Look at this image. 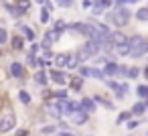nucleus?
Segmentation results:
<instances>
[{"label":"nucleus","mask_w":148,"mask_h":136,"mask_svg":"<svg viewBox=\"0 0 148 136\" xmlns=\"http://www.w3.org/2000/svg\"><path fill=\"white\" fill-rule=\"evenodd\" d=\"M108 23H112L116 29H124L130 25V19H132V12L124 6V4H116V8L112 12H108Z\"/></svg>","instance_id":"nucleus-1"},{"label":"nucleus","mask_w":148,"mask_h":136,"mask_svg":"<svg viewBox=\"0 0 148 136\" xmlns=\"http://www.w3.org/2000/svg\"><path fill=\"white\" fill-rule=\"evenodd\" d=\"M99 51H101V45H99L97 41H93V39H87V43H83V45L75 51V55H77L79 63H85V61L93 59Z\"/></svg>","instance_id":"nucleus-2"},{"label":"nucleus","mask_w":148,"mask_h":136,"mask_svg":"<svg viewBox=\"0 0 148 136\" xmlns=\"http://www.w3.org/2000/svg\"><path fill=\"white\" fill-rule=\"evenodd\" d=\"M146 53H148V37H144V35L130 37V57L132 59H140Z\"/></svg>","instance_id":"nucleus-3"},{"label":"nucleus","mask_w":148,"mask_h":136,"mask_svg":"<svg viewBox=\"0 0 148 136\" xmlns=\"http://www.w3.org/2000/svg\"><path fill=\"white\" fill-rule=\"evenodd\" d=\"M14 128H16V114L12 110L0 116V134H8Z\"/></svg>","instance_id":"nucleus-4"},{"label":"nucleus","mask_w":148,"mask_h":136,"mask_svg":"<svg viewBox=\"0 0 148 136\" xmlns=\"http://www.w3.org/2000/svg\"><path fill=\"white\" fill-rule=\"evenodd\" d=\"M67 29H73L75 33H79V35H83V37H87V39H91V37L97 33L95 23H75V25H67Z\"/></svg>","instance_id":"nucleus-5"},{"label":"nucleus","mask_w":148,"mask_h":136,"mask_svg":"<svg viewBox=\"0 0 148 136\" xmlns=\"http://www.w3.org/2000/svg\"><path fill=\"white\" fill-rule=\"evenodd\" d=\"M89 116H91V114H87L85 110L77 108L75 112H71V114H69V120H71V124H75V126H83V124H87Z\"/></svg>","instance_id":"nucleus-6"},{"label":"nucleus","mask_w":148,"mask_h":136,"mask_svg":"<svg viewBox=\"0 0 148 136\" xmlns=\"http://www.w3.org/2000/svg\"><path fill=\"white\" fill-rule=\"evenodd\" d=\"M106 85H108L110 89H114V93H116V98H118V100H122V98L128 93V83H118L116 79H108V81H106Z\"/></svg>","instance_id":"nucleus-7"},{"label":"nucleus","mask_w":148,"mask_h":136,"mask_svg":"<svg viewBox=\"0 0 148 136\" xmlns=\"http://www.w3.org/2000/svg\"><path fill=\"white\" fill-rule=\"evenodd\" d=\"M25 65L23 63H18V61H12L10 65H8V75L10 77H16V79H23L25 77Z\"/></svg>","instance_id":"nucleus-8"},{"label":"nucleus","mask_w":148,"mask_h":136,"mask_svg":"<svg viewBox=\"0 0 148 136\" xmlns=\"http://www.w3.org/2000/svg\"><path fill=\"white\" fill-rule=\"evenodd\" d=\"M49 77H51V81H55V83H59V85H65V83L69 81V77H67L65 71H61V69H51V71H49Z\"/></svg>","instance_id":"nucleus-9"},{"label":"nucleus","mask_w":148,"mask_h":136,"mask_svg":"<svg viewBox=\"0 0 148 136\" xmlns=\"http://www.w3.org/2000/svg\"><path fill=\"white\" fill-rule=\"evenodd\" d=\"M112 51H114L116 55H120V57H130V39H128L126 43H116Z\"/></svg>","instance_id":"nucleus-10"},{"label":"nucleus","mask_w":148,"mask_h":136,"mask_svg":"<svg viewBox=\"0 0 148 136\" xmlns=\"http://www.w3.org/2000/svg\"><path fill=\"white\" fill-rule=\"evenodd\" d=\"M114 2L112 0H93V6H91V10H93V14H101L106 8H110Z\"/></svg>","instance_id":"nucleus-11"},{"label":"nucleus","mask_w":148,"mask_h":136,"mask_svg":"<svg viewBox=\"0 0 148 136\" xmlns=\"http://www.w3.org/2000/svg\"><path fill=\"white\" fill-rule=\"evenodd\" d=\"M95 106H97V104H95L93 98H83V100L79 102V108L85 110L87 114H95Z\"/></svg>","instance_id":"nucleus-12"},{"label":"nucleus","mask_w":148,"mask_h":136,"mask_svg":"<svg viewBox=\"0 0 148 136\" xmlns=\"http://www.w3.org/2000/svg\"><path fill=\"white\" fill-rule=\"evenodd\" d=\"M33 79H35V83H37V85L45 87V85L49 83V79H51V77H49V73H47L45 69H39V71L35 73V77H33Z\"/></svg>","instance_id":"nucleus-13"},{"label":"nucleus","mask_w":148,"mask_h":136,"mask_svg":"<svg viewBox=\"0 0 148 136\" xmlns=\"http://www.w3.org/2000/svg\"><path fill=\"white\" fill-rule=\"evenodd\" d=\"M118 69H120V65L114 63V61H108V63L103 65V73H106V77H114V75H118Z\"/></svg>","instance_id":"nucleus-14"},{"label":"nucleus","mask_w":148,"mask_h":136,"mask_svg":"<svg viewBox=\"0 0 148 136\" xmlns=\"http://www.w3.org/2000/svg\"><path fill=\"white\" fill-rule=\"evenodd\" d=\"M134 19L140 21V23H148V4L142 6V8H138V10L134 12Z\"/></svg>","instance_id":"nucleus-15"},{"label":"nucleus","mask_w":148,"mask_h":136,"mask_svg":"<svg viewBox=\"0 0 148 136\" xmlns=\"http://www.w3.org/2000/svg\"><path fill=\"white\" fill-rule=\"evenodd\" d=\"M69 87L73 89V91H81V87H83V77L79 75V77H71L69 79Z\"/></svg>","instance_id":"nucleus-16"},{"label":"nucleus","mask_w":148,"mask_h":136,"mask_svg":"<svg viewBox=\"0 0 148 136\" xmlns=\"http://www.w3.org/2000/svg\"><path fill=\"white\" fill-rule=\"evenodd\" d=\"M146 110H148V108H146V102H136V104L132 106V116H142Z\"/></svg>","instance_id":"nucleus-17"},{"label":"nucleus","mask_w":148,"mask_h":136,"mask_svg":"<svg viewBox=\"0 0 148 136\" xmlns=\"http://www.w3.org/2000/svg\"><path fill=\"white\" fill-rule=\"evenodd\" d=\"M10 45H12L14 51H23V47H25V39L18 37V35H14V37L10 39Z\"/></svg>","instance_id":"nucleus-18"},{"label":"nucleus","mask_w":148,"mask_h":136,"mask_svg":"<svg viewBox=\"0 0 148 136\" xmlns=\"http://www.w3.org/2000/svg\"><path fill=\"white\" fill-rule=\"evenodd\" d=\"M18 29H21V31L25 33V39H27V41H31V43L35 41V37H37V35H35V31H33L31 27H27V25H21Z\"/></svg>","instance_id":"nucleus-19"},{"label":"nucleus","mask_w":148,"mask_h":136,"mask_svg":"<svg viewBox=\"0 0 148 136\" xmlns=\"http://www.w3.org/2000/svg\"><path fill=\"white\" fill-rule=\"evenodd\" d=\"M67 57H69V53L55 55V67H67Z\"/></svg>","instance_id":"nucleus-20"},{"label":"nucleus","mask_w":148,"mask_h":136,"mask_svg":"<svg viewBox=\"0 0 148 136\" xmlns=\"http://www.w3.org/2000/svg\"><path fill=\"white\" fill-rule=\"evenodd\" d=\"M6 10H8V12H10V14H12L14 19H21V16L25 14V10H21V8H18L16 4H6Z\"/></svg>","instance_id":"nucleus-21"},{"label":"nucleus","mask_w":148,"mask_h":136,"mask_svg":"<svg viewBox=\"0 0 148 136\" xmlns=\"http://www.w3.org/2000/svg\"><path fill=\"white\" fill-rule=\"evenodd\" d=\"M39 21H41L43 25H47V23L51 21V10H49L47 6H43V8H41V14H39Z\"/></svg>","instance_id":"nucleus-22"},{"label":"nucleus","mask_w":148,"mask_h":136,"mask_svg":"<svg viewBox=\"0 0 148 136\" xmlns=\"http://www.w3.org/2000/svg\"><path fill=\"white\" fill-rule=\"evenodd\" d=\"M128 41V37L122 33V31H116V33H112V43L116 45V43H126Z\"/></svg>","instance_id":"nucleus-23"},{"label":"nucleus","mask_w":148,"mask_h":136,"mask_svg":"<svg viewBox=\"0 0 148 136\" xmlns=\"http://www.w3.org/2000/svg\"><path fill=\"white\" fill-rule=\"evenodd\" d=\"M77 65H79V59H77V55H75V53H73V55L69 53V57H67V69H75Z\"/></svg>","instance_id":"nucleus-24"},{"label":"nucleus","mask_w":148,"mask_h":136,"mask_svg":"<svg viewBox=\"0 0 148 136\" xmlns=\"http://www.w3.org/2000/svg\"><path fill=\"white\" fill-rule=\"evenodd\" d=\"M89 77H93V79H106V73H103V69L91 67V71H89Z\"/></svg>","instance_id":"nucleus-25"},{"label":"nucleus","mask_w":148,"mask_h":136,"mask_svg":"<svg viewBox=\"0 0 148 136\" xmlns=\"http://www.w3.org/2000/svg\"><path fill=\"white\" fill-rule=\"evenodd\" d=\"M18 100H21L23 104H31V102H33V95H31L27 89H21V91H18Z\"/></svg>","instance_id":"nucleus-26"},{"label":"nucleus","mask_w":148,"mask_h":136,"mask_svg":"<svg viewBox=\"0 0 148 136\" xmlns=\"http://www.w3.org/2000/svg\"><path fill=\"white\" fill-rule=\"evenodd\" d=\"M130 118H132V110H130V112H120L118 118H116V124H124V122H128Z\"/></svg>","instance_id":"nucleus-27"},{"label":"nucleus","mask_w":148,"mask_h":136,"mask_svg":"<svg viewBox=\"0 0 148 136\" xmlns=\"http://www.w3.org/2000/svg\"><path fill=\"white\" fill-rule=\"evenodd\" d=\"M136 95L140 100H148V85H138L136 87Z\"/></svg>","instance_id":"nucleus-28"},{"label":"nucleus","mask_w":148,"mask_h":136,"mask_svg":"<svg viewBox=\"0 0 148 136\" xmlns=\"http://www.w3.org/2000/svg\"><path fill=\"white\" fill-rule=\"evenodd\" d=\"M45 37H47L51 43H57V41H59V37H61V33H57L55 29H51V31H47V33H45Z\"/></svg>","instance_id":"nucleus-29"},{"label":"nucleus","mask_w":148,"mask_h":136,"mask_svg":"<svg viewBox=\"0 0 148 136\" xmlns=\"http://www.w3.org/2000/svg\"><path fill=\"white\" fill-rule=\"evenodd\" d=\"M93 100H95V104H101L103 108H108V110H112L114 108V104L112 102H108L106 98H101V95H93Z\"/></svg>","instance_id":"nucleus-30"},{"label":"nucleus","mask_w":148,"mask_h":136,"mask_svg":"<svg viewBox=\"0 0 148 136\" xmlns=\"http://www.w3.org/2000/svg\"><path fill=\"white\" fill-rule=\"evenodd\" d=\"M51 98H57V100H67L69 93L67 89H57V91H51Z\"/></svg>","instance_id":"nucleus-31"},{"label":"nucleus","mask_w":148,"mask_h":136,"mask_svg":"<svg viewBox=\"0 0 148 136\" xmlns=\"http://www.w3.org/2000/svg\"><path fill=\"white\" fill-rule=\"evenodd\" d=\"M14 4H16V6H18L21 10H25V12H27V10L31 8V0H16Z\"/></svg>","instance_id":"nucleus-32"},{"label":"nucleus","mask_w":148,"mask_h":136,"mask_svg":"<svg viewBox=\"0 0 148 136\" xmlns=\"http://www.w3.org/2000/svg\"><path fill=\"white\" fill-rule=\"evenodd\" d=\"M140 73H142V71H140L138 67H128V77H130V79H136Z\"/></svg>","instance_id":"nucleus-33"},{"label":"nucleus","mask_w":148,"mask_h":136,"mask_svg":"<svg viewBox=\"0 0 148 136\" xmlns=\"http://www.w3.org/2000/svg\"><path fill=\"white\" fill-rule=\"evenodd\" d=\"M53 132H57V126L55 124H49V126H43L41 128V134H53Z\"/></svg>","instance_id":"nucleus-34"},{"label":"nucleus","mask_w":148,"mask_h":136,"mask_svg":"<svg viewBox=\"0 0 148 136\" xmlns=\"http://www.w3.org/2000/svg\"><path fill=\"white\" fill-rule=\"evenodd\" d=\"M4 43H8V31L0 27V45H4Z\"/></svg>","instance_id":"nucleus-35"},{"label":"nucleus","mask_w":148,"mask_h":136,"mask_svg":"<svg viewBox=\"0 0 148 136\" xmlns=\"http://www.w3.org/2000/svg\"><path fill=\"white\" fill-rule=\"evenodd\" d=\"M65 29H67V25H65L63 21H57V23H55V31H57V33H61V35H63V33H65Z\"/></svg>","instance_id":"nucleus-36"},{"label":"nucleus","mask_w":148,"mask_h":136,"mask_svg":"<svg viewBox=\"0 0 148 136\" xmlns=\"http://www.w3.org/2000/svg\"><path fill=\"white\" fill-rule=\"evenodd\" d=\"M79 69V75L81 77H89V71H91V67H85V65H81V67H77Z\"/></svg>","instance_id":"nucleus-37"},{"label":"nucleus","mask_w":148,"mask_h":136,"mask_svg":"<svg viewBox=\"0 0 148 136\" xmlns=\"http://www.w3.org/2000/svg\"><path fill=\"white\" fill-rule=\"evenodd\" d=\"M57 4H59L61 8H69V6L73 4V0H57Z\"/></svg>","instance_id":"nucleus-38"},{"label":"nucleus","mask_w":148,"mask_h":136,"mask_svg":"<svg viewBox=\"0 0 148 136\" xmlns=\"http://www.w3.org/2000/svg\"><path fill=\"white\" fill-rule=\"evenodd\" d=\"M27 63H29V67H37V57H35V55H29Z\"/></svg>","instance_id":"nucleus-39"},{"label":"nucleus","mask_w":148,"mask_h":136,"mask_svg":"<svg viewBox=\"0 0 148 136\" xmlns=\"http://www.w3.org/2000/svg\"><path fill=\"white\" fill-rule=\"evenodd\" d=\"M37 53H39V45H37V43H33V45H31V51H29V55H37Z\"/></svg>","instance_id":"nucleus-40"},{"label":"nucleus","mask_w":148,"mask_h":136,"mask_svg":"<svg viewBox=\"0 0 148 136\" xmlns=\"http://www.w3.org/2000/svg\"><path fill=\"white\" fill-rule=\"evenodd\" d=\"M51 45H53V43H51V41H49L47 37H45V39H43V43H41V47H43V49H49Z\"/></svg>","instance_id":"nucleus-41"},{"label":"nucleus","mask_w":148,"mask_h":136,"mask_svg":"<svg viewBox=\"0 0 148 136\" xmlns=\"http://www.w3.org/2000/svg\"><path fill=\"white\" fill-rule=\"evenodd\" d=\"M138 124H140L138 120H128V128H130V130H134V128H136Z\"/></svg>","instance_id":"nucleus-42"},{"label":"nucleus","mask_w":148,"mask_h":136,"mask_svg":"<svg viewBox=\"0 0 148 136\" xmlns=\"http://www.w3.org/2000/svg\"><path fill=\"white\" fill-rule=\"evenodd\" d=\"M81 6H83V8H91V6H93V0H83Z\"/></svg>","instance_id":"nucleus-43"},{"label":"nucleus","mask_w":148,"mask_h":136,"mask_svg":"<svg viewBox=\"0 0 148 136\" xmlns=\"http://www.w3.org/2000/svg\"><path fill=\"white\" fill-rule=\"evenodd\" d=\"M43 57H45V59H51V57H53V51H49V49H43Z\"/></svg>","instance_id":"nucleus-44"},{"label":"nucleus","mask_w":148,"mask_h":136,"mask_svg":"<svg viewBox=\"0 0 148 136\" xmlns=\"http://www.w3.org/2000/svg\"><path fill=\"white\" fill-rule=\"evenodd\" d=\"M16 136H29V130H25V128H18V130H16Z\"/></svg>","instance_id":"nucleus-45"},{"label":"nucleus","mask_w":148,"mask_h":136,"mask_svg":"<svg viewBox=\"0 0 148 136\" xmlns=\"http://www.w3.org/2000/svg\"><path fill=\"white\" fill-rule=\"evenodd\" d=\"M130 2H136V0H116V4H130Z\"/></svg>","instance_id":"nucleus-46"},{"label":"nucleus","mask_w":148,"mask_h":136,"mask_svg":"<svg viewBox=\"0 0 148 136\" xmlns=\"http://www.w3.org/2000/svg\"><path fill=\"white\" fill-rule=\"evenodd\" d=\"M59 136H77V134H73V132H69V130H63Z\"/></svg>","instance_id":"nucleus-47"},{"label":"nucleus","mask_w":148,"mask_h":136,"mask_svg":"<svg viewBox=\"0 0 148 136\" xmlns=\"http://www.w3.org/2000/svg\"><path fill=\"white\" fill-rule=\"evenodd\" d=\"M45 4H47V8H49V10H53V2H51V0H45Z\"/></svg>","instance_id":"nucleus-48"},{"label":"nucleus","mask_w":148,"mask_h":136,"mask_svg":"<svg viewBox=\"0 0 148 136\" xmlns=\"http://www.w3.org/2000/svg\"><path fill=\"white\" fill-rule=\"evenodd\" d=\"M4 110V100H2V95H0V112Z\"/></svg>","instance_id":"nucleus-49"},{"label":"nucleus","mask_w":148,"mask_h":136,"mask_svg":"<svg viewBox=\"0 0 148 136\" xmlns=\"http://www.w3.org/2000/svg\"><path fill=\"white\" fill-rule=\"evenodd\" d=\"M142 75H144V77H146V79H148V65H146V67H144V71H142Z\"/></svg>","instance_id":"nucleus-50"},{"label":"nucleus","mask_w":148,"mask_h":136,"mask_svg":"<svg viewBox=\"0 0 148 136\" xmlns=\"http://www.w3.org/2000/svg\"><path fill=\"white\" fill-rule=\"evenodd\" d=\"M6 75H4V71H2V67H0V79H4Z\"/></svg>","instance_id":"nucleus-51"},{"label":"nucleus","mask_w":148,"mask_h":136,"mask_svg":"<svg viewBox=\"0 0 148 136\" xmlns=\"http://www.w3.org/2000/svg\"><path fill=\"white\" fill-rule=\"evenodd\" d=\"M35 2H39V4H41V2H45V0H35Z\"/></svg>","instance_id":"nucleus-52"},{"label":"nucleus","mask_w":148,"mask_h":136,"mask_svg":"<svg viewBox=\"0 0 148 136\" xmlns=\"http://www.w3.org/2000/svg\"><path fill=\"white\" fill-rule=\"evenodd\" d=\"M2 55H4V51H2V49H0V57H2Z\"/></svg>","instance_id":"nucleus-53"},{"label":"nucleus","mask_w":148,"mask_h":136,"mask_svg":"<svg viewBox=\"0 0 148 136\" xmlns=\"http://www.w3.org/2000/svg\"><path fill=\"white\" fill-rule=\"evenodd\" d=\"M146 136H148V132H146Z\"/></svg>","instance_id":"nucleus-54"}]
</instances>
